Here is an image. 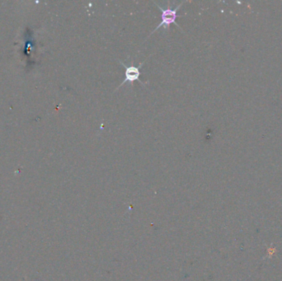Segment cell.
Masks as SVG:
<instances>
[{
  "label": "cell",
  "mask_w": 282,
  "mask_h": 281,
  "mask_svg": "<svg viewBox=\"0 0 282 281\" xmlns=\"http://www.w3.org/2000/svg\"><path fill=\"white\" fill-rule=\"evenodd\" d=\"M145 61L146 60H144L143 63H141V65H139V67L134 66L133 65H131V66H127V65H125L124 63L120 61V63H121V64L124 66L125 69H126V73H125L126 77H125L124 81L118 87V89L123 86L127 82L132 83H132L135 82V81H139L140 83H142L141 80H139L140 76H141L140 69H141V66L144 64Z\"/></svg>",
  "instance_id": "obj_2"
},
{
  "label": "cell",
  "mask_w": 282,
  "mask_h": 281,
  "mask_svg": "<svg viewBox=\"0 0 282 281\" xmlns=\"http://www.w3.org/2000/svg\"><path fill=\"white\" fill-rule=\"evenodd\" d=\"M183 2H181L177 7H175L174 9H170V8L163 9V7H161L160 6H158V8H159L161 12H162V13H161V19H162V21H161L160 23L158 24V27H156V28L154 29V31L151 34L154 33V31H157V30L160 28L161 27H164L166 29H169L170 25L172 24V23H174L175 25H177V27L181 28V27H179V25L177 24L175 20H176V18L177 17V10L179 9V7L182 6Z\"/></svg>",
  "instance_id": "obj_1"
}]
</instances>
